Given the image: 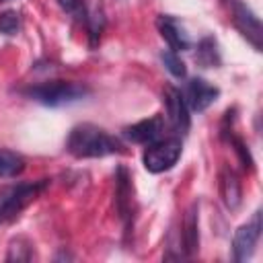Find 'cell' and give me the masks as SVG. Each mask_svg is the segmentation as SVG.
Masks as SVG:
<instances>
[{
	"label": "cell",
	"mask_w": 263,
	"mask_h": 263,
	"mask_svg": "<svg viewBox=\"0 0 263 263\" xmlns=\"http://www.w3.org/2000/svg\"><path fill=\"white\" fill-rule=\"evenodd\" d=\"M160 58H162V64L166 66V70H168L173 76H177V78H185L187 68H185L183 60H181L175 51H162Z\"/></svg>",
	"instance_id": "cell-16"
},
{
	"label": "cell",
	"mask_w": 263,
	"mask_h": 263,
	"mask_svg": "<svg viewBox=\"0 0 263 263\" xmlns=\"http://www.w3.org/2000/svg\"><path fill=\"white\" fill-rule=\"evenodd\" d=\"M47 187V181H35V183H21L16 187H10L0 193V222L16 216L29 201H33L43 189Z\"/></svg>",
	"instance_id": "cell-4"
},
{
	"label": "cell",
	"mask_w": 263,
	"mask_h": 263,
	"mask_svg": "<svg viewBox=\"0 0 263 263\" xmlns=\"http://www.w3.org/2000/svg\"><path fill=\"white\" fill-rule=\"evenodd\" d=\"M27 97L33 101L47 105V107H60L72 101H78L88 95V88L78 82H66V80H51V82H41L25 90Z\"/></svg>",
	"instance_id": "cell-2"
},
{
	"label": "cell",
	"mask_w": 263,
	"mask_h": 263,
	"mask_svg": "<svg viewBox=\"0 0 263 263\" xmlns=\"http://www.w3.org/2000/svg\"><path fill=\"white\" fill-rule=\"evenodd\" d=\"M234 23H236L238 31L253 43V47H255L257 51H261V37H263V33H261V21H259V16H257L245 2H240V0L234 2Z\"/></svg>",
	"instance_id": "cell-7"
},
{
	"label": "cell",
	"mask_w": 263,
	"mask_h": 263,
	"mask_svg": "<svg viewBox=\"0 0 263 263\" xmlns=\"http://www.w3.org/2000/svg\"><path fill=\"white\" fill-rule=\"evenodd\" d=\"M220 193H222V199H224L226 208L236 210L240 205L242 189H240V181H238V177L232 168L222 171V175H220Z\"/></svg>",
	"instance_id": "cell-12"
},
{
	"label": "cell",
	"mask_w": 263,
	"mask_h": 263,
	"mask_svg": "<svg viewBox=\"0 0 263 263\" xmlns=\"http://www.w3.org/2000/svg\"><path fill=\"white\" fill-rule=\"evenodd\" d=\"M115 201H117V210L121 220L125 222V228H129V203H132V187H129V177L125 168H117V177H115Z\"/></svg>",
	"instance_id": "cell-11"
},
{
	"label": "cell",
	"mask_w": 263,
	"mask_h": 263,
	"mask_svg": "<svg viewBox=\"0 0 263 263\" xmlns=\"http://www.w3.org/2000/svg\"><path fill=\"white\" fill-rule=\"evenodd\" d=\"M162 132H164V121L160 115H154L150 119H142L134 125H127L123 129V136L136 144H152L162 138Z\"/></svg>",
	"instance_id": "cell-8"
},
{
	"label": "cell",
	"mask_w": 263,
	"mask_h": 263,
	"mask_svg": "<svg viewBox=\"0 0 263 263\" xmlns=\"http://www.w3.org/2000/svg\"><path fill=\"white\" fill-rule=\"evenodd\" d=\"M58 2H60V6L66 12L78 16V18H86V8H84V2L82 0H58Z\"/></svg>",
	"instance_id": "cell-18"
},
{
	"label": "cell",
	"mask_w": 263,
	"mask_h": 263,
	"mask_svg": "<svg viewBox=\"0 0 263 263\" xmlns=\"http://www.w3.org/2000/svg\"><path fill=\"white\" fill-rule=\"evenodd\" d=\"M21 27V16L16 10H4L0 12V33L2 35H14Z\"/></svg>",
	"instance_id": "cell-17"
},
{
	"label": "cell",
	"mask_w": 263,
	"mask_h": 263,
	"mask_svg": "<svg viewBox=\"0 0 263 263\" xmlns=\"http://www.w3.org/2000/svg\"><path fill=\"white\" fill-rule=\"evenodd\" d=\"M148 148L144 150V166L148 173H164L168 168H173L181 156V140L179 138H160L152 144H146Z\"/></svg>",
	"instance_id": "cell-3"
},
{
	"label": "cell",
	"mask_w": 263,
	"mask_h": 263,
	"mask_svg": "<svg viewBox=\"0 0 263 263\" xmlns=\"http://www.w3.org/2000/svg\"><path fill=\"white\" fill-rule=\"evenodd\" d=\"M232 146H234V150H236V154H238L242 166H245V168H253V158H251V154H249L245 142L238 140V138H232Z\"/></svg>",
	"instance_id": "cell-19"
},
{
	"label": "cell",
	"mask_w": 263,
	"mask_h": 263,
	"mask_svg": "<svg viewBox=\"0 0 263 263\" xmlns=\"http://www.w3.org/2000/svg\"><path fill=\"white\" fill-rule=\"evenodd\" d=\"M25 171V160L12 150H0V179H12Z\"/></svg>",
	"instance_id": "cell-14"
},
{
	"label": "cell",
	"mask_w": 263,
	"mask_h": 263,
	"mask_svg": "<svg viewBox=\"0 0 263 263\" xmlns=\"http://www.w3.org/2000/svg\"><path fill=\"white\" fill-rule=\"evenodd\" d=\"M156 27H158V31H160L162 39L171 45V49H173V51L189 49V45H191V43H189V39H187L185 31H183V27L177 23V18H173V16H168V14H162V16H158Z\"/></svg>",
	"instance_id": "cell-10"
},
{
	"label": "cell",
	"mask_w": 263,
	"mask_h": 263,
	"mask_svg": "<svg viewBox=\"0 0 263 263\" xmlns=\"http://www.w3.org/2000/svg\"><path fill=\"white\" fill-rule=\"evenodd\" d=\"M197 62L203 66H218L220 64V55H218V45L212 37H205L199 41L197 47Z\"/></svg>",
	"instance_id": "cell-15"
},
{
	"label": "cell",
	"mask_w": 263,
	"mask_h": 263,
	"mask_svg": "<svg viewBox=\"0 0 263 263\" xmlns=\"http://www.w3.org/2000/svg\"><path fill=\"white\" fill-rule=\"evenodd\" d=\"M181 238H183V249L187 255H193L199 247V230H197V203H193L185 218H183V232H181Z\"/></svg>",
	"instance_id": "cell-13"
},
{
	"label": "cell",
	"mask_w": 263,
	"mask_h": 263,
	"mask_svg": "<svg viewBox=\"0 0 263 263\" xmlns=\"http://www.w3.org/2000/svg\"><path fill=\"white\" fill-rule=\"evenodd\" d=\"M218 95H220V90L216 86H212L208 80L193 78L187 84L185 101H187V107H191L193 111H205L218 99Z\"/></svg>",
	"instance_id": "cell-9"
},
{
	"label": "cell",
	"mask_w": 263,
	"mask_h": 263,
	"mask_svg": "<svg viewBox=\"0 0 263 263\" xmlns=\"http://www.w3.org/2000/svg\"><path fill=\"white\" fill-rule=\"evenodd\" d=\"M259 236H261V212H255L253 220L242 224L236 232H234V238H232V253H234V261L242 263L247 261L257 242H259Z\"/></svg>",
	"instance_id": "cell-5"
},
{
	"label": "cell",
	"mask_w": 263,
	"mask_h": 263,
	"mask_svg": "<svg viewBox=\"0 0 263 263\" xmlns=\"http://www.w3.org/2000/svg\"><path fill=\"white\" fill-rule=\"evenodd\" d=\"M66 148L76 158H101V156L121 152L123 146L117 138L107 134L103 127L92 123H80L72 127Z\"/></svg>",
	"instance_id": "cell-1"
},
{
	"label": "cell",
	"mask_w": 263,
	"mask_h": 263,
	"mask_svg": "<svg viewBox=\"0 0 263 263\" xmlns=\"http://www.w3.org/2000/svg\"><path fill=\"white\" fill-rule=\"evenodd\" d=\"M162 97H164V107H166V117H168L171 127L177 134H187L191 119H189V107H187L185 97L175 86H164Z\"/></svg>",
	"instance_id": "cell-6"
}]
</instances>
